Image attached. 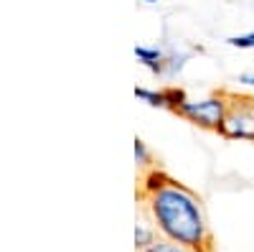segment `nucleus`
<instances>
[{
	"label": "nucleus",
	"instance_id": "nucleus-1",
	"mask_svg": "<svg viewBox=\"0 0 254 252\" xmlns=\"http://www.w3.org/2000/svg\"><path fill=\"white\" fill-rule=\"evenodd\" d=\"M142 199H145V214L150 217L160 237L193 247L198 252H211V229L198 194H193L188 186L168 178L158 191Z\"/></svg>",
	"mask_w": 254,
	"mask_h": 252
},
{
	"label": "nucleus",
	"instance_id": "nucleus-2",
	"mask_svg": "<svg viewBox=\"0 0 254 252\" xmlns=\"http://www.w3.org/2000/svg\"><path fill=\"white\" fill-rule=\"evenodd\" d=\"M229 99H231V94H208V97H201V99L188 97L178 107L176 115L198 125V128H203V130L219 133L221 122L226 117V110H229Z\"/></svg>",
	"mask_w": 254,
	"mask_h": 252
},
{
	"label": "nucleus",
	"instance_id": "nucleus-3",
	"mask_svg": "<svg viewBox=\"0 0 254 252\" xmlns=\"http://www.w3.org/2000/svg\"><path fill=\"white\" fill-rule=\"evenodd\" d=\"M219 135L226 140H249L254 143V97L231 94L226 117L219 128Z\"/></svg>",
	"mask_w": 254,
	"mask_h": 252
},
{
	"label": "nucleus",
	"instance_id": "nucleus-4",
	"mask_svg": "<svg viewBox=\"0 0 254 252\" xmlns=\"http://www.w3.org/2000/svg\"><path fill=\"white\" fill-rule=\"evenodd\" d=\"M135 59L140 61V64L155 74V77H165V61H168V54L160 49V46H147V44H140L132 49Z\"/></svg>",
	"mask_w": 254,
	"mask_h": 252
},
{
	"label": "nucleus",
	"instance_id": "nucleus-5",
	"mask_svg": "<svg viewBox=\"0 0 254 252\" xmlns=\"http://www.w3.org/2000/svg\"><path fill=\"white\" fill-rule=\"evenodd\" d=\"M158 237H160V235H158L155 224L150 222V217L137 219V224H135V247H137V252L147 250V247H150Z\"/></svg>",
	"mask_w": 254,
	"mask_h": 252
},
{
	"label": "nucleus",
	"instance_id": "nucleus-6",
	"mask_svg": "<svg viewBox=\"0 0 254 252\" xmlns=\"http://www.w3.org/2000/svg\"><path fill=\"white\" fill-rule=\"evenodd\" d=\"M135 97L145 102L147 107L155 110H168V94L165 89H153V87H135Z\"/></svg>",
	"mask_w": 254,
	"mask_h": 252
},
{
	"label": "nucleus",
	"instance_id": "nucleus-7",
	"mask_svg": "<svg viewBox=\"0 0 254 252\" xmlns=\"http://www.w3.org/2000/svg\"><path fill=\"white\" fill-rule=\"evenodd\" d=\"M171 178L165 171H160V168H150V171H145V176H142V183H140V191H142V196H147V194H153V191H158V188Z\"/></svg>",
	"mask_w": 254,
	"mask_h": 252
},
{
	"label": "nucleus",
	"instance_id": "nucleus-8",
	"mask_svg": "<svg viewBox=\"0 0 254 252\" xmlns=\"http://www.w3.org/2000/svg\"><path fill=\"white\" fill-rule=\"evenodd\" d=\"M132 151H135V163L137 168H145V171H150L153 168V153L147 148V143L142 138H135L132 140Z\"/></svg>",
	"mask_w": 254,
	"mask_h": 252
},
{
	"label": "nucleus",
	"instance_id": "nucleus-9",
	"mask_svg": "<svg viewBox=\"0 0 254 252\" xmlns=\"http://www.w3.org/2000/svg\"><path fill=\"white\" fill-rule=\"evenodd\" d=\"M142 252H198V250H193V247H186V245L173 242V240H165V237H158L150 247L142 250Z\"/></svg>",
	"mask_w": 254,
	"mask_h": 252
},
{
	"label": "nucleus",
	"instance_id": "nucleus-10",
	"mask_svg": "<svg viewBox=\"0 0 254 252\" xmlns=\"http://www.w3.org/2000/svg\"><path fill=\"white\" fill-rule=\"evenodd\" d=\"M186 61H188V54H178V51H173V54H168V61H165V77H176V74H181L183 72V67H186Z\"/></svg>",
	"mask_w": 254,
	"mask_h": 252
},
{
	"label": "nucleus",
	"instance_id": "nucleus-11",
	"mask_svg": "<svg viewBox=\"0 0 254 252\" xmlns=\"http://www.w3.org/2000/svg\"><path fill=\"white\" fill-rule=\"evenodd\" d=\"M165 94H168V110L171 112H178V107L188 99L186 89H181V87H165Z\"/></svg>",
	"mask_w": 254,
	"mask_h": 252
},
{
	"label": "nucleus",
	"instance_id": "nucleus-12",
	"mask_svg": "<svg viewBox=\"0 0 254 252\" xmlns=\"http://www.w3.org/2000/svg\"><path fill=\"white\" fill-rule=\"evenodd\" d=\"M226 44H229V46H234V49H244V51H249V49H254V31H249V33H239V36H229V38H226Z\"/></svg>",
	"mask_w": 254,
	"mask_h": 252
},
{
	"label": "nucleus",
	"instance_id": "nucleus-13",
	"mask_svg": "<svg viewBox=\"0 0 254 252\" xmlns=\"http://www.w3.org/2000/svg\"><path fill=\"white\" fill-rule=\"evenodd\" d=\"M239 84H244V87H254V74H242Z\"/></svg>",
	"mask_w": 254,
	"mask_h": 252
},
{
	"label": "nucleus",
	"instance_id": "nucleus-14",
	"mask_svg": "<svg viewBox=\"0 0 254 252\" xmlns=\"http://www.w3.org/2000/svg\"><path fill=\"white\" fill-rule=\"evenodd\" d=\"M142 3H147V5H155V3H160V0H142Z\"/></svg>",
	"mask_w": 254,
	"mask_h": 252
}]
</instances>
